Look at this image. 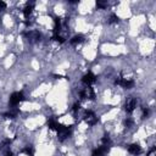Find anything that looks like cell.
Returning a JSON list of instances; mask_svg holds the SVG:
<instances>
[{"label":"cell","instance_id":"obj_2","mask_svg":"<svg viewBox=\"0 0 156 156\" xmlns=\"http://www.w3.org/2000/svg\"><path fill=\"white\" fill-rule=\"evenodd\" d=\"M6 9H7V4L4 2V1H0V13H1L2 11H5Z\"/></svg>","mask_w":156,"mask_h":156},{"label":"cell","instance_id":"obj_1","mask_svg":"<svg viewBox=\"0 0 156 156\" xmlns=\"http://www.w3.org/2000/svg\"><path fill=\"white\" fill-rule=\"evenodd\" d=\"M127 150L130 155L133 156H140L143 154V147L140 146V144L138 143H132V144H128L127 145Z\"/></svg>","mask_w":156,"mask_h":156}]
</instances>
